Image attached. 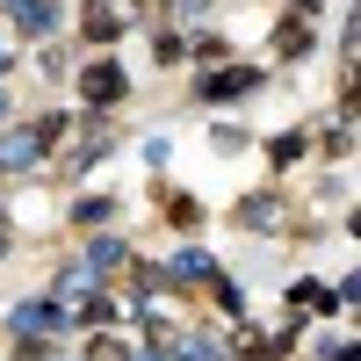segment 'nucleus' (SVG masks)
I'll return each mask as SVG.
<instances>
[{"label":"nucleus","mask_w":361,"mask_h":361,"mask_svg":"<svg viewBox=\"0 0 361 361\" xmlns=\"http://www.w3.org/2000/svg\"><path fill=\"white\" fill-rule=\"evenodd\" d=\"M15 361H51V347H44V340H22V347H15Z\"/></svg>","instance_id":"obj_11"},{"label":"nucleus","mask_w":361,"mask_h":361,"mask_svg":"<svg viewBox=\"0 0 361 361\" xmlns=\"http://www.w3.org/2000/svg\"><path fill=\"white\" fill-rule=\"evenodd\" d=\"M8 22L22 37H51L58 29V0H8Z\"/></svg>","instance_id":"obj_3"},{"label":"nucleus","mask_w":361,"mask_h":361,"mask_svg":"<svg viewBox=\"0 0 361 361\" xmlns=\"http://www.w3.org/2000/svg\"><path fill=\"white\" fill-rule=\"evenodd\" d=\"M166 282H180V289H188V282H217V267H209L202 246H188V253H173V260H166Z\"/></svg>","instance_id":"obj_4"},{"label":"nucleus","mask_w":361,"mask_h":361,"mask_svg":"<svg viewBox=\"0 0 361 361\" xmlns=\"http://www.w3.org/2000/svg\"><path fill=\"white\" fill-rule=\"evenodd\" d=\"M0 116H8V94H0Z\"/></svg>","instance_id":"obj_18"},{"label":"nucleus","mask_w":361,"mask_h":361,"mask_svg":"<svg viewBox=\"0 0 361 361\" xmlns=\"http://www.w3.org/2000/svg\"><path fill=\"white\" fill-rule=\"evenodd\" d=\"M130 361H166V354H152V347H137V354H130Z\"/></svg>","instance_id":"obj_14"},{"label":"nucleus","mask_w":361,"mask_h":361,"mask_svg":"<svg viewBox=\"0 0 361 361\" xmlns=\"http://www.w3.org/2000/svg\"><path fill=\"white\" fill-rule=\"evenodd\" d=\"M275 51H282V58L311 51V22H282V29H275Z\"/></svg>","instance_id":"obj_9"},{"label":"nucleus","mask_w":361,"mask_h":361,"mask_svg":"<svg viewBox=\"0 0 361 361\" xmlns=\"http://www.w3.org/2000/svg\"><path fill=\"white\" fill-rule=\"evenodd\" d=\"M296 8H304V15H318V0H296Z\"/></svg>","instance_id":"obj_16"},{"label":"nucleus","mask_w":361,"mask_h":361,"mask_svg":"<svg viewBox=\"0 0 361 361\" xmlns=\"http://www.w3.org/2000/svg\"><path fill=\"white\" fill-rule=\"evenodd\" d=\"M253 80H260L253 66H231V73H209V80H202V94H209V102H231V94H246Z\"/></svg>","instance_id":"obj_5"},{"label":"nucleus","mask_w":361,"mask_h":361,"mask_svg":"<svg viewBox=\"0 0 361 361\" xmlns=\"http://www.w3.org/2000/svg\"><path fill=\"white\" fill-rule=\"evenodd\" d=\"M51 325H58L51 304H15V333H51Z\"/></svg>","instance_id":"obj_8"},{"label":"nucleus","mask_w":361,"mask_h":361,"mask_svg":"<svg viewBox=\"0 0 361 361\" xmlns=\"http://www.w3.org/2000/svg\"><path fill=\"white\" fill-rule=\"evenodd\" d=\"M0 253H8V217H0Z\"/></svg>","instance_id":"obj_15"},{"label":"nucleus","mask_w":361,"mask_h":361,"mask_svg":"<svg viewBox=\"0 0 361 361\" xmlns=\"http://www.w3.org/2000/svg\"><path fill=\"white\" fill-rule=\"evenodd\" d=\"M333 361H361V347L354 340H333Z\"/></svg>","instance_id":"obj_13"},{"label":"nucleus","mask_w":361,"mask_h":361,"mask_svg":"<svg viewBox=\"0 0 361 361\" xmlns=\"http://www.w3.org/2000/svg\"><path fill=\"white\" fill-rule=\"evenodd\" d=\"M0 73H8V51H0Z\"/></svg>","instance_id":"obj_17"},{"label":"nucleus","mask_w":361,"mask_h":361,"mask_svg":"<svg viewBox=\"0 0 361 361\" xmlns=\"http://www.w3.org/2000/svg\"><path fill=\"white\" fill-rule=\"evenodd\" d=\"M123 87H130V80H123V66H109V58H94V66L80 73V94L94 102V109H109V102H123Z\"/></svg>","instance_id":"obj_2"},{"label":"nucleus","mask_w":361,"mask_h":361,"mask_svg":"<svg viewBox=\"0 0 361 361\" xmlns=\"http://www.w3.org/2000/svg\"><path fill=\"white\" fill-rule=\"evenodd\" d=\"M173 361H217V347H209V340H180Z\"/></svg>","instance_id":"obj_10"},{"label":"nucleus","mask_w":361,"mask_h":361,"mask_svg":"<svg viewBox=\"0 0 361 361\" xmlns=\"http://www.w3.org/2000/svg\"><path fill=\"white\" fill-rule=\"evenodd\" d=\"M80 29H87L94 44H109L116 29H123V15H116V8H102V0H87V8H80Z\"/></svg>","instance_id":"obj_6"},{"label":"nucleus","mask_w":361,"mask_h":361,"mask_svg":"<svg viewBox=\"0 0 361 361\" xmlns=\"http://www.w3.org/2000/svg\"><path fill=\"white\" fill-rule=\"evenodd\" d=\"M94 361H130V354H123V340H94Z\"/></svg>","instance_id":"obj_12"},{"label":"nucleus","mask_w":361,"mask_h":361,"mask_svg":"<svg viewBox=\"0 0 361 361\" xmlns=\"http://www.w3.org/2000/svg\"><path fill=\"white\" fill-rule=\"evenodd\" d=\"M123 238H94V253H87V275H109V267H123Z\"/></svg>","instance_id":"obj_7"},{"label":"nucleus","mask_w":361,"mask_h":361,"mask_svg":"<svg viewBox=\"0 0 361 361\" xmlns=\"http://www.w3.org/2000/svg\"><path fill=\"white\" fill-rule=\"evenodd\" d=\"M44 130H0V173H29V166H37L44 159Z\"/></svg>","instance_id":"obj_1"}]
</instances>
